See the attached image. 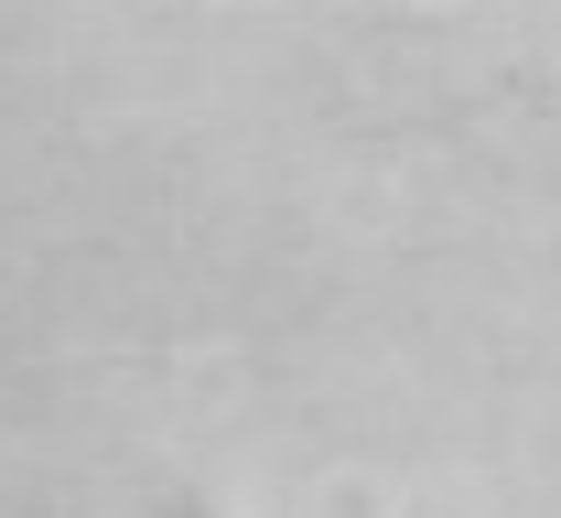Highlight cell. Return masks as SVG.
I'll return each mask as SVG.
<instances>
[{"mask_svg": "<svg viewBox=\"0 0 561 518\" xmlns=\"http://www.w3.org/2000/svg\"><path fill=\"white\" fill-rule=\"evenodd\" d=\"M184 518H249V508H184Z\"/></svg>", "mask_w": 561, "mask_h": 518, "instance_id": "1", "label": "cell"}]
</instances>
